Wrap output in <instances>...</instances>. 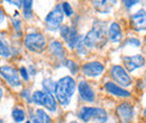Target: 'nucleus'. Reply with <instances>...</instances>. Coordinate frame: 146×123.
<instances>
[{"label":"nucleus","instance_id":"1","mask_svg":"<svg viewBox=\"0 0 146 123\" xmlns=\"http://www.w3.org/2000/svg\"><path fill=\"white\" fill-rule=\"evenodd\" d=\"M84 47L88 48H101L107 44V24L105 21H96L91 30L82 39Z\"/></svg>","mask_w":146,"mask_h":123},{"label":"nucleus","instance_id":"2","mask_svg":"<svg viewBox=\"0 0 146 123\" xmlns=\"http://www.w3.org/2000/svg\"><path fill=\"white\" fill-rule=\"evenodd\" d=\"M76 84L71 76H64L55 83V100L62 106H68L71 103L73 94L75 92Z\"/></svg>","mask_w":146,"mask_h":123},{"label":"nucleus","instance_id":"3","mask_svg":"<svg viewBox=\"0 0 146 123\" xmlns=\"http://www.w3.org/2000/svg\"><path fill=\"white\" fill-rule=\"evenodd\" d=\"M79 119L83 122L105 123L108 120L107 112L101 107L83 106L79 112Z\"/></svg>","mask_w":146,"mask_h":123},{"label":"nucleus","instance_id":"4","mask_svg":"<svg viewBox=\"0 0 146 123\" xmlns=\"http://www.w3.org/2000/svg\"><path fill=\"white\" fill-rule=\"evenodd\" d=\"M25 47L33 53H42L46 47V39L40 33H31L25 36Z\"/></svg>","mask_w":146,"mask_h":123},{"label":"nucleus","instance_id":"5","mask_svg":"<svg viewBox=\"0 0 146 123\" xmlns=\"http://www.w3.org/2000/svg\"><path fill=\"white\" fill-rule=\"evenodd\" d=\"M63 19H64V14L62 11L61 3H58V5L55 6L52 11H50V14L45 18L46 28L51 32L57 30L61 27V25L63 22Z\"/></svg>","mask_w":146,"mask_h":123},{"label":"nucleus","instance_id":"6","mask_svg":"<svg viewBox=\"0 0 146 123\" xmlns=\"http://www.w3.org/2000/svg\"><path fill=\"white\" fill-rule=\"evenodd\" d=\"M110 76L115 83L123 85L125 87L131 85V77L129 76L128 72L120 65H113L110 68Z\"/></svg>","mask_w":146,"mask_h":123},{"label":"nucleus","instance_id":"7","mask_svg":"<svg viewBox=\"0 0 146 123\" xmlns=\"http://www.w3.org/2000/svg\"><path fill=\"white\" fill-rule=\"evenodd\" d=\"M0 75L9 85H11L14 87L21 86V80H20V76H19L16 68L8 66V65L1 66L0 67Z\"/></svg>","mask_w":146,"mask_h":123},{"label":"nucleus","instance_id":"8","mask_svg":"<svg viewBox=\"0 0 146 123\" xmlns=\"http://www.w3.org/2000/svg\"><path fill=\"white\" fill-rule=\"evenodd\" d=\"M123 62L125 65V70L128 72H134L137 68H142L145 65V58L142 55H134V56H124Z\"/></svg>","mask_w":146,"mask_h":123},{"label":"nucleus","instance_id":"9","mask_svg":"<svg viewBox=\"0 0 146 123\" xmlns=\"http://www.w3.org/2000/svg\"><path fill=\"white\" fill-rule=\"evenodd\" d=\"M104 70H105L104 64L97 61L86 63L82 66V73L88 77H98L104 73Z\"/></svg>","mask_w":146,"mask_h":123},{"label":"nucleus","instance_id":"10","mask_svg":"<svg viewBox=\"0 0 146 123\" xmlns=\"http://www.w3.org/2000/svg\"><path fill=\"white\" fill-rule=\"evenodd\" d=\"M116 112H117V115H118L119 120L121 121V123L131 122V120L135 115L134 107L129 103H121L120 105H118Z\"/></svg>","mask_w":146,"mask_h":123},{"label":"nucleus","instance_id":"11","mask_svg":"<svg viewBox=\"0 0 146 123\" xmlns=\"http://www.w3.org/2000/svg\"><path fill=\"white\" fill-rule=\"evenodd\" d=\"M79 94H80V97L86 102H93L96 100L93 89L86 81L79 82Z\"/></svg>","mask_w":146,"mask_h":123},{"label":"nucleus","instance_id":"12","mask_svg":"<svg viewBox=\"0 0 146 123\" xmlns=\"http://www.w3.org/2000/svg\"><path fill=\"white\" fill-rule=\"evenodd\" d=\"M105 89L111 94V95H115V96H119V97H130L131 94L130 92L125 89V88L120 87L118 85H116L115 83L112 82H107L105 84Z\"/></svg>","mask_w":146,"mask_h":123},{"label":"nucleus","instance_id":"13","mask_svg":"<svg viewBox=\"0 0 146 123\" xmlns=\"http://www.w3.org/2000/svg\"><path fill=\"white\" fill-rule=\"evenodd\" d=\"M133 25L136 32H144L145 30V10L141 9L137 12L131 15Z\"/></svg>","mask_w":146,"mask_h":123},{"label":"nucleus","instance_id":"14","mask_svg":"<svg viewBox=\"0 0 146 123\" xmlns=\"http://www.w3.org/2000/svg\"><path fill=\"white\" fill-rule=\"evenodd\" d=\"M108 36H109L110 40L113 44H118L121 41L123 38V34H121V28L117 22H112L109 26L108 29Z\"/></svg>","mask_w":146,"mask_h":123},{"label":"nucleus","instance_id":"15","mask_svg":"<svg viewBox=\"0 0 146 123\" xmlns=\"http://www.w3.org/2000/svg\"><path fill=\"white\" fill-rule=\"evenodd\" d=\"M50 51L51 54H53L56 58L63 61L65 58V49H64V46L62 43L57 41V40H53L51 44H50Z\"/></svg>","mask_w":146,"mask_h":123},{"label":"nucleus","instance_id":"16","mask_svg":"<svg viewBox=\"0 0 146 123\" xmlns=\"http://www.w3.org/2000/svg\"><path fill=\"white\" fill-rule=\"evenodd\" d=\"M81 38H82V36L79 35L76 28H75L74 26H70V32H69V35H68L66 40H65V43L68 44V46H69L71 49H74L76 43H78Z\"/></svg>","mask_w":146,"mask_h":123},{"label":"nucleus","instance_id":"17","mask_svg":"<svg viewBox=\"0 0 146 123\" xmlns=\"http://www.w3.org/2000/svg\"><path fill=\"white\" fill-rule=\"evenodd\" d=\"M43 106L46 110H48L50 112H56V110H57V102H56V100H55V97L53 95L46 94Z\"/></svg>","mask_w":146,"mask_h":123},{"label":"nucleus","instance_id":"18","mask_svg":"<svg viewBox=\"0 0 146 123\" xmlns=\"http://www.w3.org/2000/svg\"><path fill=\"white\" fill-rule=\"evenodd\" d=\"M42 87H43V92L44 93L50 94V95H53L54 94V88H55L54 81L52 78H50V77L44 78L42 81Z\"/></svg>","mask_w":146,"mask_h":123},{"label":"nucleus","instance_id":"19","mask_svg":"<svg viewBox=\"0 0 146 123\" xmlns=\"http://www.w3.org/2000/svg\"><path fill=\"white\" fill-rule=\"evenodd\" d=\"M23 9H24V18L31 19L33 17V1L32 0H25L23 1Z\"/></svg>","mask_w":146,"mask_h":123},{"label":"nucleus","instance_id":"20","mask_svg":"<svg viewBox=\"0 0 146 123\" xmlns=\"http://www.w3.org/2000/svg\"><path fill=\"white\" fill-rule=\"evenodd\" d=\"M45 96H46V93H44L43 91H36L32 94V102L35 103L36 105L43 106L44 101H45Z\"/></svg>","mask_w":146,"mask_h":123},{"label":"nucleus","instance_id":"21","mask_svg":"<svg viewBox=\"0 0 146 123\" xmlns=\"http://www.w3.org/2000/svg\"><path fill=\"white\" fill-rule=\"evenodd\" d=\"M93 6L99 12L108 14L110 11V6L108 5V1H106V0H104V1H93Z\"/></svg>","mask_w":146,"mask_h":123},{"label":"nucleus","instance_id":"22","mask_svg":"<svg viewBox=\"0 0 146 123\" xmlns=\"http://www.w3.org/2000/svg\"><path fill=\"white\" fill-rule=\"evenodd\" d=\"M11 115H13L14 121L17 123L23 122V121L25 120V118H26V113H25V111L21 110V109H18V107H16V109L13 110Z\"/></svg>","mask_w":146,"mask_h":123},{"label":"nucleus","instance_id":"23","mask_svg":"<svg viewBox=\"0 0 146 123\" xmlns=\"http://www.w3.org/2000/svg\"><path fill=\"white\" fill-rule=\"evenodd\" d=\"M36 120L38 121L39 123H51V118H50V115L45 112V111H43V110H40V109H38L36 110Z\"/></svg>","mask_w":146,"mask_h":123},{"label":"nucleus","instance_id":"24","mask_svg":"<svg viewBox=\"0 0 146 123\" xmlns=\"http://www.w3.org/2000/svg\"><path fill=\"white\" fill-rule=\"evenodd\" d=\"M11 55V52H10V47L9 45L0 37V56L2 57H9Z\"/></svg>","mask_w":146,"mask_h":123},{"label":"nucleus","instance_id":"25","mask_svg":"<svg viewBox=\"0 0 146 123\" xmlns=\"http://www.w3.org/2000/svg\"><path fill=\"white\" fill-rule=\"evenodd\" d=\"M64 66H65V67H68L73 75H74V74H76V72H78V70H79L78 65L73 62L72 59H66V61H64Z\"/></svg>","mask_w":146,"mask_h":123},{"label":"nucleus","instance_id":"26","mask_svg":"<svg viewBox=\"0 0 146 123\" xmlns=\"http://www.w3.org/2000/svg\"><path fill=\"white\" fill-rule=\"evenodd\" d=\"M61 7H62V11H63V14L66 15L68 17H71V16L73 15V9L69 2H62V3H61Z\"/></svg>","mask_w":146,"mask_h":123},{"label":"nucleus","instance_id":"27","mask_svg":"<svg viewBox=\"0 0 146 123\" xmlns=\"http://www.w3.org/2000/svg\"><path fill=\"white\" fill-rule=\"evenodd\" d=\"M11 22H13V26H14L15 30L18 32V33H20L21 21H20V19L18 18V12H17V11H15V15H14V17H13V19H11Z\"/></svg>","mask_w":146,"mask_h":123},{"label":"nucleus","instance_id":"28","mask_svg":"<svg viewBox=\"0 0 146 123\" xmlns=\"http://www.w3.org/2000/svg\"><path fill=\"white\" fill-rule=\"evenodd\" d=\"M75 48H76V52H78L79 55H86V54L88 53V49L84 47V45H83V43H82V38L76 43Z\"/></svg>","mask_w":146,"mask_h":123},{"label":"nucleus","instance_id":"29","mask_svg":"<svg viewBox=\"0 0 146 123\" xmlns=\"http://www.w3.org/2000/svg\"><path fill=\"white\" fill-rule=\"evenodd\" d=\"M60 30V35L63 38V40H66L68 38V35H69V32H70V26H66V25H63L58 28Z\"/></svg>","mask_w":146,"mask_h":123},{"label":"nucleus","instance_id":"30","mask_svg":"<svg viewBox=\"0 0 146 123\" xmlns=\"http://www.w3.org/2000/svg\"><path fill=\"white\" fill-rule=\"evenodd\" d=\"M21 96L28 102V103H32V93H31V89L29 88H25L21 91Z\"/></svg>","mask_w":146,"mask_h":123},{"label":"nucleus","instance_id":"31","mask_svg":"<svg viewBox=\"0 0 146 123\" xmlns=\"http://www.w3.org/2000/svg\"><path fill=\"white\" fill-rule=\"evenodd\" d=\"M19 73H20V76L23 77V80H24L25 82H28V81H29L28 70H27V68H26L25 66H21V67L19 68Z\"/></svg>","mask_w":146,"mask_h":123},{"label":"nucleus","instance_id":"32","mask_svg":"<svg viewBox=\"0 0 146 123\" xmlns=\"http://www.w3.org/2000/svg\"><path fill=\"white\" fill-rule=\"evenodd\" d=\"M125 44H130V45H133V46H135V47H139V46L142 45L141 40L137 39V38H128Z\"/></svg>","mask_w":146,"mask_h":123},{"label":"nucleus","instance_id":"33","mask_svg":"<svg viewBox=\"0 0 146 123\" xmlns=\"http://www.w3.org/2000/svg\"><path fill=\"white\" fill-rule=\"evenodd\" d=\"M137 3H138V1H136V0H134V1L125 0V1H124V5L126 6V8H131V7H134L135 5H137Z\"/></svg>","mask_w":146,"mask_h":123},{"label":"nucleus","instance_id":"34","mask_svg":"<svg viewBox=\"0 0 146 123\" xmlns=\"http://www.w3.org/2000/svg\"><path fill=\"white\" fill-rule=\"evenodd\" d=\"M9 3H14L15 6H17L18 8H20L23 6V1H8Z\"/></svg>","mask_w":146,"mask_h":123},{"label":"nucleus","instance_id":"35","mask_svg":"<svg viewBox=\"0 0 146 123\" xmlns=\"http://www.w3.org/2000/svg\"><path fill=\"white\" fill-rule=\"evenodd\" d=\"M28 68H29V73H28V75H29V76H31V75H34V74H36V70H35V68H34L33 66H29Z\"/></svg>","mask_w":146,"mask_h":123},{"label":"nucleus","instance_id":"36","mask_svg":"<svg viewBox=\"0 0 146 123\" xmlns=\"http://www.w3.org/2000/svg\"><path fill=\"white\" fill-rule=\"evenodd\" d=\"M5 20V14H3V11H2V9L0 8V24L2 22Z\"/></svg>","mask_w":146,"mask_h":123},{"label":"nucleus","instance_id":"37","mask_svg":"<svg viewBox=\"0 0 146 123\" xmlns=\"http://www.w3.org/2000/svg\"><path fill=\"white\" fill-rule=\"evenodd\" d=\"M31 119H32L31 121H32L33 123H39V122H38V121L36 120V118H35V116L33 115V113H31Z\"/></svg>","mask_w":146,"mask_h":123},{"label":"nucleus","instance_id":"38","mask_svg":"<svg viewBox=\"0 0 146 123\" xmlns=\"http://www.w3.org/2000/svg\"><path fill=\"white\" fill-rule=\"evenodd\" d=\"M2 94H3V89H2V88L0 87V99L2 97Z\"/></svg>","mask_w":146,"mask_h":123},{"label":"nucleus","instance_id":"39","mask_svg":"<svg viewBox=\"0 0 146 123\" xmlns=\"http://www.w3.org/2000/svg\"><path fill=\"white\" fill-rule=\"evenodd\" d=\"M70 123H79V122H78V121H71Z\"/></svg>","mask_w":146,"mask_h":123},{"label":"nucleus","instance_id":"40","mask_svg":"<svg viewBox=\"0 0 146 123\" xmlns=\"http://www.w3.org/2000/svg\"><path fill=\"white\" fill-rule=\"evenodd\" d=\"M26 123H32V122H31V121H27V122H26Z\"/></svg>","mask_w":146,"mask_h":123},{"label":"nucleus","instance_id":"41","mask_svg":"<svg viewBox=\"0 0 146 123\" xmlns=\"http://www.w3.org/2000/svg\"><path fill=\"white\" fill-rule=\"evenodd\" d=\"M113 123H115V122H113Z\"/></svg>","mask_w":146,"mask_h":123}]
</instances>
